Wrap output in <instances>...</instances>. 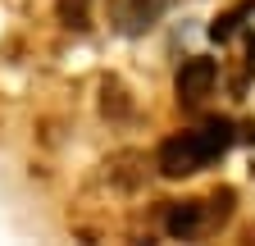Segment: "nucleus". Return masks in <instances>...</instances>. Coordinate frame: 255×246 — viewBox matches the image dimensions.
Segmentation results:
<instances>
[{"label":"nucleus","instance_id":"nucleus-2","mask_svg":"<svg viewBox=\"0 0 255 246\" xmlns=\"http://www.w3.org/2000/svg\"><path fill=\"white\" fill-rule=\"evenodd\" d=\"M169 9V0H110L105 14H110V27L123 37H137L146 27H155V18Z\"/></svg>","mask_w":255,"mask_h":246},{"label":"nucleus","instance_id":"nucleus-7","mask_svg":"<svg viewBox=\"0 0 255 246\" xmlns=\"http://www.w3.org/2000/svg\"><path fill=\"white\" fill-rule=\"evenodd\" d=\"M233 187H219L214 196H210V205H205V228H214V224H223V219H228V214H233Z\"/></svg>","mask_w":255,"mask_h":246},{"label":"nucleus","instance_id":"nucleus-8","mask_svg":"<svg viewBox=\"0 0 255 246\" xmlns=\"http://www.w3.org/2000/svg\"><path fill=\"white\" fill-rule=\"evenodd\" d=\"M59 18L69 27H87V0H59Z\"/></svg>","mask_w":255,"mask_h":246},{"label":"nucleus","instance_id":"nucleus-5","mask_svg":"<svg viewBox=\"0 0 255 246\" xmlns=\"http://www.w3.org/2000/svg\"><path fill=\"white\" fill-rule=\"evenodd\" d=\"M251 14H255V0H237L233 9H223V14L210 23V37H214V41H228L233 32H242V23H246Z\"/></svg>","mask_w":255,"mask_h":246},{"label":"nucleus","instance_id":"nucleus-3","mask_svg":"<svg viewBox=\"0 0 255 246\" xmlns=\"http://www.w3.org/2000/svg\"><path fill=\"white\" fill-rule=\"evenodd\" d=\"M214 82H219V64H214V59H205V55H196V59H187V64L178 69L173 91H178L182 105H201L210 91H214Z\"/></svg>","mask_w":255,"mask_h":246},{"label":"nucleus","instance_id":"nucleus-4","mask_svg":"<svg viewBox=\"0 0 255 246\" xmlns=\"http://www.w3.org/2000/svg\"><path fill=\"white\" fill-rule=\"evenodd\" d=\"M164 233L169 237H196V233H205V201H173L164 210Z\"/></svg>","mask_w":255,"mask_h":246},{"label":"nucleus","instance_id":"nucleus-1","mask_svg":"<svg viewBox=\"0 0 255 246\" xmlns=\"http://www.w3.org/2000/svg\"><path fill=\"white\" fill-rule=\"evenodd\" d=\"M237 141L233 132V119H205L201 128L191 132H178L159 146L155 155V169L164 178H187V173H201L205 164H214L219 155H228V146Z\"/></svg>","mask_w":255,"mask_h":246},{"label":"nucleus","instance_id":"nucleus-6","mask_svg":"<svg viewBox=\"0 0 255 246\" xmlns=\"http://www.w3.org/2000/svg\"><path fill=\"white\" fill-rule=\"evenodd\" d=\"M101 110H105L110 119H123L128 110H132V101H128V87H123L119 78H105V82H101Z\"/></svg>","mask_w":255,"mask_h":246}]
</instances>
